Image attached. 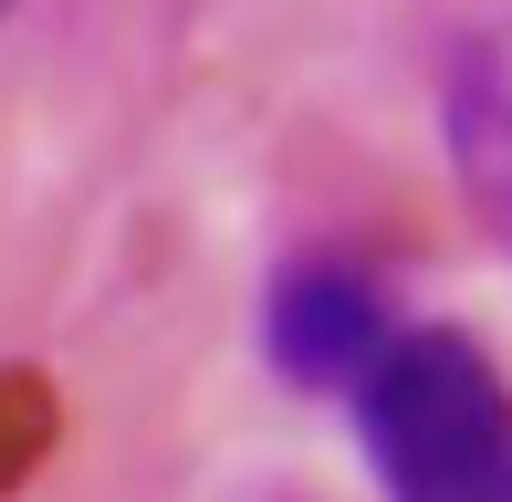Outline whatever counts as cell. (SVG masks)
<instances>
[{"mask_svg":"<svg viewBox=\"0 0 512 502\" xmlns=\"http://www.w3.org/2000/svg\"><path fill=\"white\" fill-rule=\"evenodd\" d=\"M42 450V377H0V482Z\"/></svg>","mask_w":512,"mask_h":502,"instance_id":"obj_4","label":"cell"},{"mask_svg":"<svg viewBox=\"0 0 512 502\" xmlns=\"http://www.w3.org/2000/svg\"><path fill=\"white\" fill-rule=\"evenodd\" d=\"M439 136H450V168H460V189H471V210L492 220V241L512 251V74L492 53H460L450 63Z\"/></svg>","mask_w":512,"mask_h":502,"instance_id":"obj_3","label":"cell"},{"mask_svg":"<svg viewBox=\"0 0 512 502\" xmlns=\"http://www.w3.org/2000/svg\"><path fill=\"white\" fill-rule=\"evenodd\" d=\"M262 346H272V367H283V377L345 387V398H356L366 367L398 346V325H387V293L366 283L356 262H304V272H283V283H272Z\"/></svg>","mask_w":512,"mask_h":502,"instance_id":"obj_2","label":"cell"},{"mask_svg":"<svg viewBox=\"0 0 512 502\" xmlns=\"http://www.w3.org/2000/svg\"><path fill=\"white\" fill-rule=\"evenodd\" d=\"M387 502H512V387L471 335H398L356 387Z\"/></svg>","mask_w":512,"mask_h":502,"instance_id":"obj_1","label":"cell"}]
</instances>
